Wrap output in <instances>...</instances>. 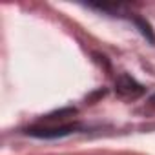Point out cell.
<instances>
[{
	"label": "cell",
	"instance_id": "cell-1",
	"mask_svg": "<svg viewBox=\"0 0 155 155\" xmlns=\"http://www.w3.org/2000/svg\"><path fill=\"white\" fill-rule=\"evenodd\" d=\"M75 130H77V124H60V126L49 124V126H35V128H29L28 133L33 135V137H40V139H55V137L69 135Z\"/></svg>",
	"mask_w": 155,
	"mask_h": 155
},
{
	"label": "cell",
	"instance_id": "cell-2",
	"mask_svg": "<svg viewBox=\"0 0 155 155\" xmlns=\"http://www.w3.org/2000/svg\"><path fill=\"white\" fill-rule=\"evenodd\" d=\"M115 91L122 97V99H137L144 93V88L130 75H120L117 82H115Z\"/></svg>",
	"mask_w": 155,
	"mask_h": 155
},
{
	"label": "cell",
	"instance_id": "cell-3",
	"mask_svg": "<svg viewBox=\"0 0 155 155\" xmlns=\"http://www.w3.org/2000/svg\"><path fill=\"white\" fill-rule=\"evenodd\" d=\"M135 24L139 26L140 33H142L150 42H155V35H153V31H151V28H150V24H148V22H144L142 18H135Z\"/></svg>",
	"mask_w": 155,
	"mask_h": 155
}]
</instances>
